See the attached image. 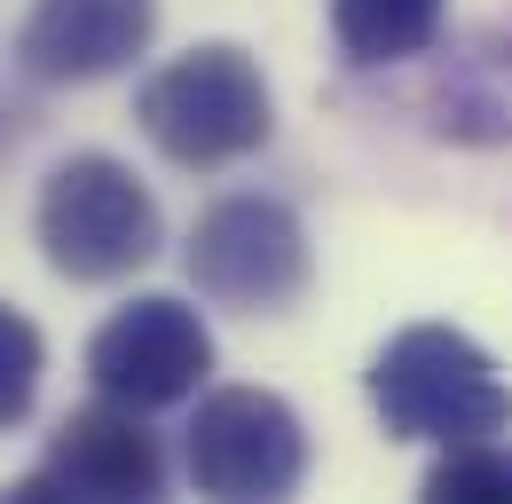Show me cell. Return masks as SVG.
Masks as SVG:
<instances>
[{"label":"cell","mask_w":512,"mask_h":504,"mask_svg":"<svg viewBox=\"0 0 512 504\" xmlns=\"http://www.w3.org/2000/svg\"><path fill=\"white\" fill-rule=\"evenodd\" d=\"M190 481L221 504L292 497L308 481V426L268 386H221L190 418Z\"/></svg>","instance_id":"cell-5"},{"label":"cell","mask_w":512,"mask_h":504,"mask_svg":"<svg viewBox=\"0 0 512 504\" xmlns=\"http://www.w3.org/2000/svg\"><path fill=\"white\" fill-rule=\"evenodd\" d=\"M134 119L142 134L174 158V166H237L253 158L260 142L276 134V103H268V79L237 40H205L190 56L158 63L134 95Z\"/></svg>","instance_id":"cell-3"},{"label":"cell","mask_w":512,"mask_h":504,"mask_svg":"<svg viewBox=\"0 0 512 504\" xmlns=\"http://www.w3.org/2000/svg\"><path fill=\"white\" fill-rule=\"evenodd\" d=\"M213 371V331L190 300L174 292H142L87 339V378L95 394L127 402V410H174L190 402Z\"/></svg>","instance_id":"cell-6"},{"label":"cell","mask_w":512,"mask_h":504,"mask_svg":"<svg viewBox=\"0 0 512 504\" xmlns=\"http://www.w3.org/2000/svg\"><path fill=\"white\" fill-rule=\"evenodd\" d=\"M32 237H40L56 276H71V284H119V276L158 260L166 221H158V197L134 182V166H119L111 150H71L40 182Z\"/></svg>","instance_id":"cell-2"},{"label":"cell","mask_w":512,"mask_h":504,"mask_svg":"<svg viewBox=\"0 0 512 504\" xmlns=\"http://www.w3.org/2000/svg\"><path fill=\"white\" fill-rule=\"evenodd\" d=\"M182 268H190V284L213 308L276 315L308 292L316 252H308V229H300L292 205H276V197H221L213 213H197Z\"/></svg>","instance_id":"cell-4"},{"label":"cell","mask_w":512,"mask_h":504,"mask_svg":"<svg viewBox=\"0 0 512 504\" xmlns=\"http://www.w3.org/2000/svg\"><path fill=\"white\" fill-rule=\"evenodd\" d=\"M158 32V0H32L16 24V63L40 87H95L127 71Z\"/></svg>","instance_id":"cell-8"},{"label":"cell","mask_w":512,"mask_h":504,"mask_svg":"<svg viewBox=\"0 0 512 504\" xmlns=\"http://www.w3.org/2000/svg\"><path fill=\"white\" fill-rule=\"evenodd\" d=\"M40 371H48V347H40L32 315H16L8 300H0V434L32 418V402H40Z\"/></svg>","instance_id":"cell-12"},{"label":"cell","mask_w":512,"mask_h":504,"mask_svg":"<svg viewBox=\"0 0 512 504\" xmlns=\"http://www.w3.org/2000/svg\"><path fill=\"white\" fill-rule=\"evenodd\" d=\"M426 497L442 504H512V441H457L434 457L426 473Z\"/></svg>","instance_id":"cell-11"},{"label":"cell","mask_w":512,"mask_h":504,"mask_svg":"<svg viewBox=\"0 0 512 504\" xmlns=\"http://www.w3.org/2000/svg\"><path fill=\"white\" fill-rule=\"evenodd\" d=\"M449 0H331V40L355 71H386L410 63L442 40Z\"/></svg>","instance_id":"cell-10"},{"label":"cell","mask_w":512,"mask_h":504,"mask_svg":"<svg viewBox=\"0 0 512 504\" xmlns=\"http://www.w3.org/2000/svg\"><path fill=\"white\" fill-rule=\"evenodd\" d=\"M166 489V449L158 434L142 426V410L127 402H87V410H71L56 441H48V457L8 489L16 504H48V497H79V504H150Z\"/></svg>","instance_id":"cell-7"},{"label":"cell","mask_w":512,"mask_h":504,"mask_svg":"<svg viewBox=\"0 0 512 504\" xmlns=\"http://www.w3.org/2000/svg\"><path fill=\"white\" fill-rule=\"evenodd\" d=\"M434 126L449 142H512V24L465 40L434 79Z\"/></svg>","instance_id":"cell-9"},{"label":"cell","mask_w":512,"mask_h":504,"mask_svg":"<svg viewBox=\"0 0 512 504\" xmlns=\"http://www.w3.org/2000/svg\"><path fill=\"white\" fill-rule=\"evenodd\" d=\"M371 402L394 441H434V449L489 441L512 426V386L449 323H410L386 339L371 355Z\"/></svg>","instance_id":"cell-1"}]
</instances>
